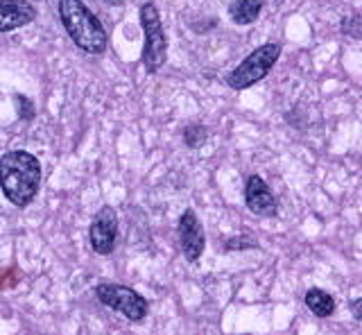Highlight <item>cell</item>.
Segmentation results:
<instances>
[{
	"instance_id": "6da1fadb",
	"label": "cell",
	"mask_w": 362,
	"mask_h": 335,
	"mask_svg": "<svg viewBox=\"0 0 362 335\" xmlns=\"http://www.w3.org/2000/svg\"><path fill=\"white\" fill-rule=\"evenodd\" d=\"M41 186V163L25 150H11L0 156V188L18 208L30 206Z\"/></svg>"
},
{
	"instance_id": "7a4b0ae2",
	"label": "cell",
	"mask_w": 362,
	"mask_h": 335,
	"mask_svg": "<svg viewBox=\"0 0 362 335\" xmlns=\"http://www.w3.org/2000/svg\"><path fill=\"white\" fill-rule=\"evenodd\" d=\"M59 18L79 50L88 54H102L107 50V32L82 0H59Z\"/></svg>"
},
{
	"instance_id": "3957f363",
	"label": "cell",
	"mask_w": 362,
	"mask_h": 335,
	"mask_svg": "<svg viewBox=\"0 0 362 335\" xmlns=\"http://www.w3.org/2000/svg\"><path fill=\"white\" fill-rule=\"evenodd\" d=\"M279 57H281L279 43H265V46L256 48L252 54H247V57L226 75V84L235 88V91H245V88L254 86L263 80V77H267V73L274 69Z\"/></svg>"
},
{
	"instance_id": "277c9868",
	"label": "cell",
	"mask_w": 362,
	"mask_h": 335,
	"mask_svg": "<svg viewBox=\"0 0 362 335\" xmlns=\"http://www.w3.org/2000/svg\"><path fill=\"white\" fill-rule=\"evenodd\" d=\"M141 25L145 32V48H143V64L147 73L161 71L168 54V41L161 25V16L154 3H145L141 7Z\"/></svg>"
},
{
	"instance_id": "5b68a950",
	"label": "cell",
	"mask_w": 362,
	"mask_h": 335,
	"mask_svg": "<svg viewBox=\"0 0 362 335\" xmlns=\"http://www.w3.org/2000/svg\"><path fill=\"white\" fill-rule=\"evenodd\" d=\"M98 299L105 304L107 308L120 312L129 322H143L147 315V301L141 297L136 290L127 286H118V283H100L95 288Z\"/></svg>"
},
{
	"instance_id": "8992f818",
	"label": "cell",
	"mask_w": 362,
	"mask_h": 335,
	"mask_svg": "<svg viewBox=\"0 0 362 335\" xmlns=\"http://www.w3.org/2000/svg\"><path fill=\"white\" fill-rule=\"evenodd\" d=\"M88 240L90 247L100 256H109L116 249V240H118V216L111 206H102L98 211V216L90 222L88 229Z\"/></svg>"
},
{
	"instance_id": "52a82bcc",
	"label": "cell",
	"mask_w": 362,
	"mask_h": 335,
	"mask_svg": "<svg viewBox=\"0 0 362 335\" xmlns=\"http://www.w3.org/2000/svg\"><path fill=\"white\" fill-rule=\"evenodd\" d=\"M177 233H179L181 252H184L186 259L190 263L199 261V256L204 254V245H206V236H204V227L192 208H186L184 216L179 218Z\"/></svg>"
},
{
	"instance_id": "ba28073f",
	"label": "cell",
	"mask_w": 362,
	"mask_h": 335,
	"mask_svg": "<svg viewBox=\"0 0 362 335\" xmlns=\"http://www.w3.org/2000/svg\"><path fill=\"white\" fill-rule=\"evenodd\" d=\"M245 204L254 216L260 218L276 216V197L272 195L269 186L258 175H252L245 184Z\"/></svg>"
},
{
	"instance_id": "9c48e42d",
	"label": "cell",
	"mask_w": 362,
	"mask_h": 335,
	"mask_svg": "<svg viewBox=\"0 0 362 335\" xmlns=\"http://www.w3.org/2000/svg\"><path fill=\"white\" fill-rule=\"evenodd\" d=\"M34 18L37 9L28 0H0V35L28 25Z\"/></svg>"
},
{
	"instance_id": "30bf717a",
	"label": "cell",
	"mask_w": 362,
	"mask_h": 335,
	"mask_svg": "<svg viewBox=\"0 0 362 335\" xmlns=\"http://www.w3.org/2000/svg\"><path fill=\"white\" fill-rule=\"evenodd\" d=\"M263 5H265V0H233L229 7V16L238 25H249V23H254V20H258Z\"/></svg>"
},
{
	"instance_id": "8fae6325",
	"label": "cell",
	"mask_w": 362,
	"mask_h": 335,
	"mask_svg": "<svg viewBox=\"0 0 362 335\" xmlns=\"http://www.w3.org/2000/svg\"><path fill=\"white\" fill-rule=\"evenodd\" d=\"M303 301H305V306H308V310H313L315 315L322 317V319L331 317L335 312V299L328 293H324V290H320V288L308 290L305 297H303Z\"/></svg>"
},
{
	"instance_id": "7c38bea8",
	"label": "cell",
	"mask_w": 362,
	"mask_h": 335,
	"mask_svg": "<svg viewBox=\"0 0 362 335\" xmlns=\"http://www.w3.org/2000/svg\"><path fill=\"white\" fill-rule=\"evenodd\" d=\"M206 139H209V129L204 125H199V122H192V125H188L184 129V143L190 150L202 148V145L206 143Z\"/></svg>"
},
{
	"instance_id": "4fadbf2b",
	"label": "cell",
	"mask_w": 362,
	"mask_h": 335,
	"mask_svg": "<svg viewBox=\"0 0 362 335\" xmlns=\"http://www.w3.org/2000/svg\"><path fill=\"white\" fill-rule=\"evenodd\" d=\"M342 35L351 39H362V16L360 14H349L342 18Z\"/></svg>"
},
{
	"instance_id": "5bb4252c",
	"label": "cell",
	"mask_w": 362,
	"mask_h": 335,
	"mask_svg": "<svg viewBox=\"0 0 362 335\" xmlns=\"http://www.w3.org/2000/svg\"><path fill=\"white\" fill-rule=\"evenodd\" d=\"M258 247L256 240L254 238H249V236H238V238H229L224 242V249L226 252H243V249H254Z\"/></svg>"
},
{
	"instance_id": "9a60e30c",
	"label": "cell",
	"mask_w": 362,
	"mask_h": 335,
	"mask_svg": "<svg viewBox=\"0 0 362 335\" xmlns=\"http://www.w3.org/2000/svg\"><path fill=\"white\" fill-rule=\"evenodd\" d=\"M14 105H16V111H18V118L21 120H32L34 118V105H32V100L25 98V95H14Z\"/></svg>"
},
{
	"instance_id": "2e32d148",
	"label": "cell",
	"mask_w": 362,
	"mask_h": 335,
	"mask_svg": "<svg viewBox=\"0 0 362 335\" xmlns=\"http://www.w3.org/2000/svg\"><path fill=\"white\" fill-rule=\"evenodd\" d=\"M351 315H354L356 319H360V322H362V297H360V299H356L354 304H351Z\"/></svg>"
},
{
	"instance_id": "e0dca14e",
	"label": "cell",
	"mask_w": 362,
	"mask_h": 335,
	"mask_svg": "<svg viewBox=\"0 0 362 335\" xmlns=\"http://www.w3.org/2000/svg\"><path fill=\"white\" fill-rule=\"evenodd\" d=\"M107 5H111V7H118V5H124L127 0H105Z\"/></svg>"
}]
</instances>
